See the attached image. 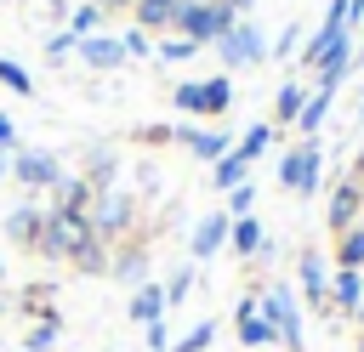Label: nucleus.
I'll return each mask as SVG.
<instances>
[{"label": "nucleus", "mask_w": 364, "mask_h": 352, "mask_svg": "<svg viewBox=\"0 0 364 352\" xmlns=\"http://www.w3.org/2000/svg\"><path fill=\"white\" fill-rule=\"evenodd\" d=\"M233 102V85L216 74V79H188L182 91H176V108H188V114H222Z\"/></svg>", "instance_id": "7"}, {"label": "nucleus", "mask_w": 364, "mask_h": 352, "mask_svg": "<svg viewBox=\"0 0 364 352\" xmlns=\"http://www.w3.org/2000/svg\"><path fill=\"white\" fill-rule=\"evenodd\" d=\"M6 148H17V131H11V119L0 114V153H6Z\"/></svg>", "instance_id": "38"}, {"label": "nucleus", "mask_w": 364, "mask_h": 352, "mask_svg": "<svg viewBox=\"0 0 364 352\" xmlns=\"http://www.w3.org/2000/svg\"><path fill=\"white\" fill-rule=\"evenodd\" d=\"M330 307H341L347 318L364 307V273H353V267H336L330 273Z\"/></svg>", "instance_id": "10"}, {"label": "nucleus", "mask_w": 364, "mask_h": 352, "mask_svg": "<svg viewBox=\"0 0 364 352\" xmlns=\"http://www.w3.org/2000/svg\"><path fill=\"white\" fill-rule=\"evenodd\" d=\"M193 51H199V45H193L188 34H182V40H165V45H159V57H165V62H188Z\"/></svg>", "instance_id": "29"}, {"label": "nucleus", "mask_w": 364, "mask_h": 352, "mask_svg": "<svg viewBox=\"0 0 364 352\" xmlns=\"http://www.w3.org/2000/svg\"><path fill=\"white\" fill-rule=\"evenodd\" d=\"M301 290H307V301H313V307H324V312H330V267H324V255H318V250H307V255H301Z\"/></svg>", "instance_id": "11"}, {"label": "nucleus", "mask_w": 364, "mask_h": 352, "mask_svg": "<svg viewBox=\"0 0 364 352\" xmlns=\"http://www.w3.org/2000/svg\"><path fill=\"white\" fill-rule=\"evenodd\" d=\"M176 23H182V34H188L193 45H205V40H222L239 17H233L222 0H188V6L176 11Z\"/></svg>", "instance_id": "2"}, {"label": "nucleus", "mask_w": 364, "mask_h": 352, "mask_svg": "<svg viewBox=\"0 0 364 352\" xmlns=\"http://www.w3.org/2000/svg\"><path fill=\"white\" fill-rule=\"evenodd\" d=\"M336 267H353V273H364V221L341 233V244H336Z\"/></svg>", "instance_id": "20"}, {"label": "nucleus", "mask_w": 364, "mask_h": 352, "mask_svg": "<svg viewBox=\"0 0 364 352\" xmlns=\"http://www.w3.org/2000/svg\"><path fill=\"white\" fill-rule=\"evenodd\" d=\"M228 227H233V216H228V210L205 216V221L193 227V255H199V261H205V255H216V250L228 244Z\"/></svg>", "instance_id": "12"}, {"label": "nucleus", "mask_w": 364, "mask_h": 352, "mask_svg": "<svg viewBox=\"0 0 364 352\" xmlns=\"http://www.w3.org/2000/svg\"><path fill=\"white\" fill-rule=\"evenodd\" d=\"M222 6H228V11L239 17V11H245V6H256V0H222Z\"/></svg>", "instance_id": "39"}, {"label": "nucleus", "mask_w": 364, "mask_h": 352, "mask_svg": "<svg viewBox=\"0 0 364 352\" xmlns=\"http://www.w3.org/2000/svg\"><path fill=\"white\" fill-rule=\"evenodd\" d=\"M80 57H85L91 68H119V62H125V45H119L114 34H85V40H80Z\"/></svg>", "instance_id": "13"}, {"label": "nucleus", "mask_w": 364, "mask_h": 352, "mask_svg": "<svg viewBox=\"0 0 364 352\" xmlns=\"http://www.w3.org/2000/svg\"><path fill=\"white\" fill-rule=\"evenodd\" d=\"M0 176H6V165H0Z\"/></svg>", "instance_id": "42"}, {"label": "nucleus", "mask_w": 364, "mask_h": 352, "mask_svg": "<svg viewBox=\"0 0 364 352\" xmlns=\"http://www.w3.org/2000/svg\"><path fill=\"white\" fill-rule=\"evenodd\" d=\"M119 45H125V51H148V34H142V28H131V34L119 40Z\"/></svg>", "instance_id": "37"}, {"label": "nucleus", "mask_w": 364, "mask_h": 352, "mask_svg": "<svg viewBox=\"0 0 364 352\" xmlns=\"http://www.w3.org/2000/svg\"><path fill=\"white\" fill-rule=\"evenodd\" d=\"M40 227H46V210H34V204H17V210L6 216V238H11V244H34Z\"/></svg>", "instance_id": "14"}, {"label": "nucleus", "mask_w": 364, "mask_h": 352, "mask_svg": "<svg viewBox=\"0 0 364 352\" xmlns=\"http://www.w3.org/2000/svg\"><path fill=\"white\" fill-rule=\"evenodd\" d=\"M250 204H256V187H250V182H239V187L228 193V216L239 221V216H250Z\"/></svg>", "instance_id": "27"}, {"label": "nucleus", "mask_w": 364, "mask_h": 352, "mask_svg": "<svg viewBox=\"0 0 364 352\" xmlns=\"http://www.w3.org/2000/svg\"><path fill=\"white\" fill-rule=\"evenodd\" d=\"M239 341H245V346H267V341H279L256 301H239Z\"/></svg>", "instance_id": "15"}, {"label": "nucleus", "mask_w": 364, "mask_h": 352, "mask_svg": "<svg viewBox=\"0 0 364 352\" xmlns=\"http://www.w3.org/2000/svg\"><path fill=\"white\" fill-rule=\"evenodd\" d=\"M279 182H284L290 193H313V187H318V142H313V136L296 142V148L279 159Z\"/></svg>", "instance_id": "6"}, {"label": "nucleus", "mask_w": 364, "mask_h": 352, "mask_svg": "<svg viewBox=\"0 0 364 352\" xmlns=\"http://www.w3.org/2000/svg\"><path fill=\"white\" fill-rule=\"evenodd\" d=\"M68 51H80V40H74V34H57V40L46 45V57H51V62H68Z\"/></svg>", "instance_id": "31"}, {"label": "nucleus", "mask_w": 364, "mask_h": 352, "mask_svg": "<svg viewBox=\"0 0 364 352\" xmlns=\"http://www.w3.org/2000/svg\"><path fill=\"white\" fill-rule=\"evenodd\" d=\"M216 51H222V62H228V68H245V62L256 68V62L267 57V40H262V28H256V23H233V28L216 40Z\"/></svg>", "instance_id": "5"}, {"label": "nucleus", "mask_w": 364, "mask_h": 352, "mask_svg": "<svg viewBox=\"0 0 364 352\" xmlns=\"http://www.w3.org/2000/svg\"><path fill=\"white\" fill-rule=\"evenodd\" d=\"M85 221H91V233H97V238H114V233H125V227H131V199H125V193H114V187H97V193H91Z\"/></svg>", "instance_id": "3"}, {"label": "nucleus", "mask_w": 364, "mask_h": 352, "mask_svg": "<svg viewBox=\"0 0 364 352\" xmlns=\"http://www.w3.org/2000/svg\"><path fill=\"white\" fill-rule=\"evenodd\" d=\"M245 170H250V165H245V159H239V153L228 148V153L216 159V187H228V193H233V187L245 182Z\"/></svg>", "instance_id": "23"}, {"label": "nucleus", "mask_w": 364, "mask_h": 352, "mask_svg": "<svg viewBox=\"0 0 364 352\" xmlns=\"http://www.w3.org/2000/svg\"><path fill=\"white\" fill-rule=\"evenodd\" d=\"M290 51H296V28H284V34H279V45H273L267 57H290Z\"/></svg>", "instance_id": "36"}, {"label": "nucleus", "mask_w": 364, "mask_h": 352, "mask_svg": "<svg viewBox=\"0 0 364 352\" xmlns=\"http://www.w3.org/2000/svg\"><path fill=\"white\" fill-rule=\"evenodd\" d=\"M188 290H193V273H188V267H182V273H176V278H171V284H165V301H182V295H188Z\"/></svg>", "instance_id": "34"}, {"label": "nucleus", "mask_w": 364, "mask_h": 352, "mask_svg": "<svg viewBox=\"0 0 364 352\" xmlns=\"http://www.w3.org/2000/svg\"><path fill=\"white\" fill-rule=\"evenodd\" d=\"M228 238H233L239 255H256V250H262V221H256V216H239V221L228 227Z\"/></svg>", "instance_id": "21"}, {"label": "nucleus", "mask_w": 364, "mask_h": 352, "mask_svg": "<svg viewBox=\"0 0 364 352\" xmlns=\"http://www.w3.org/2000/svg\"><path fill=\"white\" fill-rule=\"evenodd\" d=\"M148 346H154V352H171V335H165V324H148Z\"/></svg>", "instance_id": "35"}, {"label": "nucleus", "mask_w": 364, "mask_h": 352, "mask_svg": "<svg viewBox=\"0 0 364 352\" xmlns=\"http://www.w3.org/2000/svg\"><path fill=\"white\" fill-rule=\"evenodd\" d=\"M165 307H171V301H165V290H159V284H142V290L131 295V318H136V324H159V318H165Z\"/></svg>", "instance_id": "17"}, {"label": "nucleus", "mask_w": 364, "mask_h": 352, "mask_svg": "<svg viewBox=\"0 0 364 352\" xmlns=\"http://www.w3.org/2000/svg\"><path fill=\"white\" fill-rule=\"evenodd\" d=\"M301 108H307V91L301 85H284L279 91V119H301Z\"/></svg>", "instance_id": "26"}, {"label": "nucleus", "mask_w": 364, "mask_h": 352, "mask_svg": "<svg viewBox=\"0 0 364 352\" xmlns=\"http://www.w3.org/2000/svg\"><path fill=\"white\" fill-rule=\"evenodd\" d=\"M11 176H17L23 187H57V182H63V165H57V153H40V148H28V153H17Z\"/></svg>", "instance_id": "8"}, {"label": "nucleus", "mask_w": 364, "mask_h": 352, "mask_svg": "<svg viewBox=\"0 0 364 352\" xmlns=\"http://www.w3.org/2000/svg\"><path fill=\"white\" fill-rule=\"evenodd\" d=\"M353 182H358V187H364V153H358V165H353Z\"/></svg>", "instance_id": "40"}, {"label": "nucleus", "mask_w": 364, "mask_h": 352, "mask_svg": "<svg viewBox=\"0 0 364 352\" xmlns=\"http://www.w3.org/2000/svg\"><path fill=\"white\" fill-rule=\"evenodd\" d=\"M0 79H6L17 97H28V91H34V79H28V68H23V62H0Z\"/></svg>", "instance_id": "28"}, {"label": "nucleus", "mask_w": 364, "mask_h": 352, "mask_svg": "<svg viewBox=\"0 0 364 352\" xmlns=\"http://www.w3.org/2000/svg\"><path fill=\"white\" fill-rule=\"evenodd\" d=\"M256 307H262V318L273 324V335H279L284 346H296V352H301V312H296L290 290H284V284H273V290H267Z\"/></svg>", "instance_id": "4"}, {"label": "nucleus", "mask_w": 364, "mask_h": 352, "mask_svg": "<svg viewBox=\"0 0 364 352\" xmlns=\"http://www.w3.org/2000/svg\"><path fill=\"white\" fill-rule=\"evenodd\" d=\"M182 6H188V0H182Z\"/></svg>", "instance_id": "44"}, {"label": "nucleus", "mask_w": 364, "mask_h": 352, "mask_svg": "<svg viewBox=\"0 0 364 352\" xmlns=\"http://www.w3.org/2000/svg\"><path fill=\"white\" fill-rule=\"evenodd\" d=\"M358 352H364V346H358Z\"/></svg>", "instance_id": "43"}, {"label": "nucleus", "mask_w": 364, "mask_h": 352, "mask_svg": "<svg viewBox=\"0 0 364 352\" xmlns=\"http://www.w3.org/2000/svg\"><path fill=\"white\" fill-rule=\"evenodd\" d=\"M267 142H273V125H250V136H245V142H239V148H233V153H239V159H245V165H250V159H256V153H262V148H267Z\"/></svg>", "instance_id": "24"}, {"label": "nucleus", "mask_w": 364, "mask_h": 352, "mask_svg": "<svg viewBox=\"0 0 364 352\" xmlns=\"http://www.w3.org/2000/svg\"><path fill=\"white\" fill-rule=\"evenodd\" d=\"M51 193H57V210H68V216H85V210H91V193H97V187H91V182H80V176H63V182H57Z\"/></svg>", "instance_id": "16"}, {"label": "nucleus", "mask_w": 364, "mask_h": 352, "mask_svg": "<svg viewBox=\"0 0 364 352\" xmlns=\"http://www.w3.org/2000/svg\"><path fill=\"white\" fill-rule=\"evenodd\" d=\"M182 11V0H136V23L142 28H171Z\"/></svg>", "instance_id": "19"}, {"label": "nucleus", "mask_w": 364, "mask_h": 352, "mask_svg": "<svg viewBox=\"0 0 364 352\" xmlns=\"http://www.w3.org/2000/svg\"><path fill=\"white\" fill-rule=\"evenodd\" d=\"M358 210H364V187H358V182H341V187L330 193V227H336V238H341L347 227H358Z\"/></svg>", "instance_id": "9"}, {"label": "nucleus", "mask_w": 364, "mask_h": 352, "mask_svg": "<svg viewBox=\"0 0 364 352\" xmlns=\"http://www.w3.org/2000/svg\"><path fill=\"white\" fill-rule=\"evenodd\" d=\"M34 250H40V255H51V261H74V267H85V273H97V267H102V238L91 233V221H85V216H68V210H51V216H46V227H40Z\"/></svg>", "instance_id": "1"}, {"label": "nucleus", "mask_w": 364, "mask_h": 352, "mask_svg": "<svg viewBox=\"0 0 364 352\" xmlns=\"http://www.w3.org/2000/svg\"><path fill=\"white\" fill-rule=\"evenodd\" d=\"M91 28H97V6H80V11H74V28H68V34L80 40V34H91Z\"/></svg>", "instance_id": "32"}, {"label": "nucleus", "mask_w": 364, "mask_h": 352, "mask_svg": "<svg viewBox=\"0 0 364 352\" xmlns=\"http://www.w3.org/2000/svg\"><path fill=\"white\" fill-rule=\"evenodd\" d=\"M142 267H148V261H142V255H136V250H131V255H119V267H114V273H119V278H131V284H136V278H142Z\"/></svg>", "instance_id": "33"}, {"label": "nucleus", "mask_w": 364, "mask_h": 352, "mask_svg": "<svg viewBox=\"0 0 364 352\" xmlns=\"http://www.w3.org/2000/svg\"><path fill=\"white\" fill-rule=\"evenodd\" d=\"M182 142H188V153L205 159V165H216V159L228 153V136H222V131H182Z\"/></svg>", "instance_id": "18"}, {"label": "nucleus", "mask_w": 364, "mask_h": 352, "mask_svg": "<svg viewBox=\"0 0 364 352\" xmlns=\"http://www.w3.org/2000/svg\"><path fill=\"white\" fill-rule=\"evenodd\" d=\"M51 341H57V318H46V324H40L34 335H28V346H23V352H46Z\"/></svg>", "instance_id": "30"}, {"label": "nucleus", "mask_w": 364, "mask_h": 352, "mask_svg": "<svg viewBox=\"0 0 364 352\" xmlns=\"http://www.w3.org/2000/svg\"><path fill=\"white\" fill-rule=\"evenodd\" d=\"M108 6H136V0H108Z\"/></svg>", "instance_id": "41"}, {"label": "nucleus", "mask_w": 364, "mask_h": 352, "mask_svg": "<svg viewBox=\"0 0 364 352\" xmlns=\"http://www.w3.org/2000/svg\"><path fill=\"white\" fill-rule=\"evenodd\" d=\"M210 335H216V324L205 318V324H193V329H188V335L171 346V352H205V346H210Z\"/></svg>", "instance_id": "25"}, {"label": "nucleus", "mask_w": 364, "mask_h": 352, "mask_svg": "<svg viewBox=\"0 0 364 352\" xmlns=\"http://www.w3.org/2000/svg\"><path fill=\"white\" fill-rule=\"evenodd\" d=\"M324 114H330V91L318 85V91H307V108H301V119H296V125H301V136H313Z\"/></svg>", "instance_id": "22"}]
</instances>
